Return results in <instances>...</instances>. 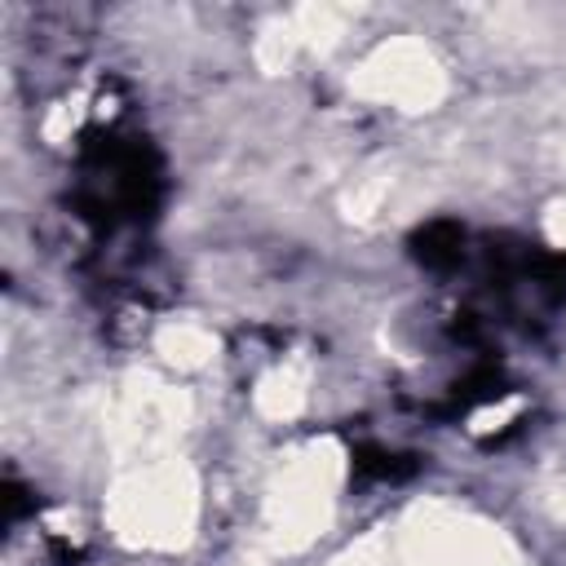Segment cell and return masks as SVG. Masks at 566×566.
<instances>
[{"label":"cell","mask_w":566,"mask_h":566,"mask_svg":"<svg viewBox=\"0 0 566 566\" xmlns=\"http://www.w3.org/2000/svg\"><path fill=\"white\" fill-rule=\"evenodd\" d=\"M164 190L159 159L142 137L106 133L75 159V212L102 234H133L155 217Z\"/></svg>","instance_id":"1"}]
</instances>
